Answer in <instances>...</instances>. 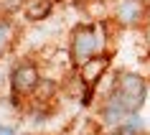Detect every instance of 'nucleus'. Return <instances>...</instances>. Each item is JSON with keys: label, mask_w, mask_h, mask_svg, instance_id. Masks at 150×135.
Instances as JSON below:
<instances>
[{"label": "nucleus", "mask_w": 150, "mask_h": 135, "mask_svg": "<svg viewBox=\"0 0 150 135\" xmlns=\"http://www.w3.org/2000/svg\"><path fill=\"white\" fill-rule=\"evenodd\" d=\"M145 97H148V82L140 74L120 72L115 79V87L107 97V104L102 110V120L107 125H122L130 115H135L142 107Z\"/></svg>", "instance_id": "obj_1"}, {"label": "nucleus", "mask_w": 150, "mask_h": 135, "mask_svg": "<svg viewBox=\"0 0 150 135\" xmlns=\"http://www.w3.org/2000/svg\"><path fill=\"white\" fill-rule=\"evenodd\" d=\"M102 54V36L97 31L94 23L76 26L71 31V43H69V56L74 66H81L84 61H89L92 56Z\"/></svg>", "instance_id": "obj_2"}, {"label": "nucleus", "mask_w": 150, "mask_h": 135, "mask_svg": "<svg viewBox=\"0 0 150 135\" xmlns=\"http://www.w3.org/2000/svg\"><path fill=\"white\" fill-rule=\"evenodd\" d=\"M41 84V72L36 64H18L13 74H10V87H13V95H36V89Z\"/></svg>", "instance_id": "obj_3"}, {"label": "nucleus", "mask_w": 150, "mask_h": 135, "mask_svg": "<svg viewBox=\"0 0 150 135\" xmlns=\"http://www.w3.org/2000/svg\"><path fill=\"white\" fill-rule=\"evenodd\" d=\"M107 66H110V56H107V54H97V56H92L89 61H84V64L79 66V79H81V84L92 89L97 82L102 79V74L107 72Z\"/></svg>", "instance_id": "obj_4"}, {"label": "nucleus", "mask_w": 150, "mask_h": 135, "mask_svg": "<svg viewBox=\"0 0 150 135\" xmlns=\"http://www.w3.org/2000/svg\"><path fill=\"white\" fill-rule=\"evenodd\" d=\"M145 0H120L115 8V18L122 26H137L145 18Z\"/></svg>", "instance_id": "obj_5"}, {"label": "nucleus", "mask_w": 150, "mask_h": 135, "mask_svg": "<svg viewBox=\"0 0 150 135\" xmlns=\"http://www.w3.org/2000/svg\"><path fill=\"white\" fill-rule=\"evenodd\" d=\"M54 10V0H25L23 3V13L28 21H43L51 16Z\"/></svg>", "instance_id": "obj_6"}, {"label": "nucleus", "mask_w": 150, "mask_h": 135, "mask_svg": "<svg viewBox=\"0 0 150 135\" xmlns=\"http://www.w3.org/2000/svg\"><path fill=\"white\" fill-rule=\"evenodd\" d=\"M112 135H140V130H135V127H130L127 122H122V125H117V130Z\"/></svg>", "instance_id": "obj_7"}, {"label": "nucleus", "mask_w": 150, "mask_h": 135, "mask_svg": "<svg viewBox=\"0 0 150 135\" xmlns=\"http://www.w3.org/2000/svg\"><path fill=\"white\" fill-rule=\"evenodd\" d=\"M5 41H8V23H0V51L5 46Z\"/></svg>", "instance_id": "obj_8"}, {"label": "nucleus", "mask_w": 150, "mask_h": 135, "mask_svg": "<svg viewBox=\"0 0 150 135\" xmlns=\"http://www.w3.org/2000/svg\"><path fill=\"white\" fill-rule=\"evenodd\" d=\"M0 135H18L13 127H8V125H0Z\"/></svg>", "instance_id": "obj_9"}, {"label": "nucleus", "mask_w": 150, "mask_h": 135, "mask_svg": "<svg viewBox=\"0 0 150 135\" xmlns=\"http://www.w3.org/2000/svg\"><path fill=\"white\" fill-rule=\"evenodd\" d=\"M0 13H3V0H0Z\"/></svg>", "instance_id": "obj_10"}, {"label": "nucleus", "mask_w": 150, "mask_h": 135, "mask_svg": "<svg viewBox=\"0 0 150 135\" xmlns=\"http://www.w3.org/2000/svg\"><path fill=\"white\" fill-rule=\"evenodd\" d=\"M145 3H150V0H145Z\"/></svg>", "instance_id": "obj_11"}]
</instances>
